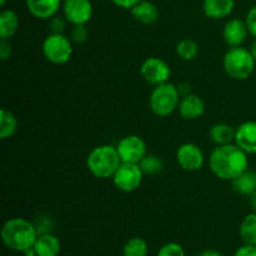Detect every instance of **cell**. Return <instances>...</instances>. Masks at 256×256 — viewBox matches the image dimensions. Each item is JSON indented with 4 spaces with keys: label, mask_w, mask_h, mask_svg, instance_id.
Masks as SVG:
<instances>
[{
    "label": "cell",
    "mask_w": 256,
    "mask_h": 256,
    "mask_svg": "<svg viewBox=\"0 0 256 256\" xmlns=\"http://www.w3.org/2000/svg\"><path fill=\"white\" fill-rule=\"evenodd\" d=\"M210 170L216 178L232 182L249 169L248 152L236 144L218 145L209 159Z\"/></svg>",
    "instance_id": "cell-1"
},
{
    "label": "cell",
    "mask_w": 256,
    "mask_h": 256,
    "mask_svg": "<svg viewBox=\"0 0 256 256\" xmlns=\"http://www.w3.org/2000/svg\"><path fill=\"white\" fill-rule=\"evenodd\" d=\"M35 225L22 218H14L5 222L2 228V240L4 245L14 252H24L34 246L38 239Z\"/></svg>",
    "instance_id": "cell-2"
},
{
    "label": "cell",
    "mask_w": 256,
    "mask_h": 256,
    "mask_svg": "<svg viewBox=\"0 0 256 256\" xmlns=\"http://www.w3.org/2000/svg\"><path fill=\"white\" fill-rule=\"evenodd\" d=\"M120 164H122V159H120L116 146H112V145H99L94 148L86 158L88 170L99 179L112 178Z\"/></svg>",
    "instance_id": "cell-3"
},
{
    "label": "cell",
    "mask_w": 256,
    "mask_h": 256,
    "mask_svg": "<svg viewBox=\"0 0 256 256\" xmlns=\"http://www.w3.org/2000/svg\"><path fill=\"white\" fill-rule=\"evenodd\" d=\"M225 72L235 80H245L252 74L255 69V59L252 52L242 46L230 48L224 55Z\"/></svg>",
    "instance_id": "cell-4"
},
{
    "label": "cell",
    "mask_w": 256,
    "mask_h": 256,
    "mask_svg": "<svg viewBox=\"0 0 256 256\" xmlns=\"http://www.w3.org/2000/svg\"><path fill=\"white\" fill-rule=\"evenodd\" d=\"M150 109L156 116L165 118L175 112L180 104V92L178 86L170 82L158 85L150 94Z\"/></svg>",
    "instance_id": "cell-5"
},
{
    "label": "cell",
    "mask_w": 256,
    "mask_h": 256,
    "mask_svg": "<svg viewBox=\"0 0 256 256\" xmlns=\"http://www.w3.org/2000/svg\"><path fill=\"white\" fill-rule=\"evenodd\" d=\"M42 54L52 64H65L72 55V40L64 34H49L42 42Z\"/></svg>",
    "instance_id": "cell-6"
},
{
    "label": "cell",
    "mask_w": 256,
    "mask_h": 256,
    "mask_svg": "<svg viewBox=\"0 0 256 256\" xmlns=\"http://www.w3.org/2000/svg\"><path fill=\"white\" fill-rule=\"evenodd\" d=\"M144 172L140 169L139 164L132 162H122L112 175V182L115 186L124 192H132L139 189L142 182Z\"/></svg>",
    "instance_id": "cell-7"
},
{
    "label": "cell",
    "mask_w": 256,
    "mask_h": 256,
    "mask_svg": "<svg viewBox=\"0 0 256 256\" xmlns=\"http://www.w3.org/2000/svg\"><path fill=\"white\" fill-rule=\"evenodd\" d=\"M140 74L144 78L145 82L158 86V85L168 82L172 75V69L165 60L158 56H152L142 62L140 66Z\"/></svg>",
    "instance_id": "cell-8"
},
{
    "label": "cell",
    "mask_w": 256,
    "mask_h": 256,
    "mask_svg": "<svg viewBox=\"0 0 256 256\" xmlns=\"http://www.w3.org/2000/svg\"><path fill=\"white\" fill-rule=\"evenodd\" d=\"M116 150L122 162H132V164H139L148 154L146 144L142 138L138 135H126L122 138L118 142Z\"/></svg>",
    "instance_id": "cell-9"
},
{
    "label": "cell",
    "mask_w": 256,
    "mask_h": 256,
    "mask_svg": "<svg viewBox=\"0 0 256 256\" xmlns=\"http://www.w3.org/2000/svg\"><path fill=\"white\" fill-rule=\"evenodd\" d=\"M176 162L185 172H198L204 165V152L199 145L185 142L178 148Z\"/></svg>",
    "instance_id": "cell-10"
},
{
    "label": "cell",
    "mask_w": 256,
    "mask_h": 256,
    "mask_svg": "<svg viewBox=\"0 0 256 256\" xmlns=\"http://www.w3.org/2000/svg\"><path fill=\"white\" fill-rule=\"evenodd\" d=\"M62 12L68 22L72 25L86 24L92 16V4L90 0H65Z\"/></svg>",
    "instance_id": "cell-11"
},
{
    "label": "cell",
    "mask_w": 256,
    "mask_h": 256,
    "mask_svg": "<svg viewBox=\"0 0 256 256\" xmlns=\"http://www.w3.org/2000/svg\"><path fill=\"white\" fill-rule=\"evenodd\" d=\"M235 144L248 154H256V120H249L236 128Z\"/></svg>",
    "instance_id": "cell-12"
},
{
    "label": "cell",
    "mask_w": 256,
    "mask_h": 256,
    "mask_svg": "<svg viewBox=\"0 0 256 256\" xmlns=\"http://www.w3.org/2000/svg\"><path fill=\"white\" fill-rule=\"evenodd\" d=\"M249 30H248L246 22L240 19H230L226 24L224 25L222 30V36H224L225 42L230 48L242 46V42L246 39Z\"/></svg>",
    "instance_id": "cell-13"
},
{
    "label": "cell",
    "mask_w": 256,
    "mask_h": 256,
    "mask_svg": "<svg viewBox=\"0 0 256 256\" xmlns=\"http://www.w3.org/2000/svg\"><path fill=\"white\" fill-rule=\"evenodd\" d=\"M179 112L182 119L185 120H195L198 118H202L205 112V102L199 95L188 94L180 100Z\"/></svg>",
    "instance_id": "cell-14"
},
{
    "label": "cell",
    "mask_w": 256,
    "mask_h": 256,
    "mask_svg": "<svg viewBox=\"0 0 256 256\" xmlns=\"http://www.w3.org/2000/svg\"><path fill=\"white\" fill-rule=\"evenodd\" d=\"M28 12L38 19H52L59 12L60 0H25Z\"/></svg>",
    "instance_id": "cell-15"
},
{
    "label": "cell",
    "mask_w": 256,
    "mask_h": 256,
    "mask_svg": "<svg viewBox=\"0 0 256 256\" xmlns=\"http://www.w3.org/2000/svg\"><path fill=\"white\" fill-rule=\"evenodd\" d=\"M235 8V0H204L202 10L208 18L214 20L229 16Z\"/></svg>",
    "instance_id": "cell-16"
},
{
    "label": "cell",
    "mask_w": 256,
    "mask_h": 256,
    "mask_svg": "<svg viewBox=\"0 0 256 256\" xmlns=\"http://www.w3.org/2000/svg\"><path fill=\"white\" fill-rule=\"evenodd\" d=\"M132 10V15L138 22L144 25H152L159 19L160 12L156 5L148 0H142L135 5Z\"/></svg>",
    "instance_id": "cell-17"
},
{
    "label": "cell",
    "mask_w": 256,
    "mask_h": 256,
    "mask_svg": "<svg viewBox=\"0 0 256 256\" xmlns=\"http://www.w3.org/2000/svg\"><path fill=\"white\" fill-rule=\"evenodd\" d=\"M36 256H58L62 250L60 240L52 234L39 235L34 244Z\"/></svg>",
    "instance_id": "cell-18"
},
{
    "label": "cell",
    "mask_w": 256,
    "mask_h": 256,
    "mask_svg": "<svg viewBox=\"0 0 256 256\" xmlns=\"http://www.w3.org/2000/svg\"><path fill=\"white\" fill-rule=\"evenodd\" d=\"M19 28V16L14 10H2L0 12V38L9 40L14 36Z\"/></svg>",
    "instance_id": "cell-19"
},
{
    "label": "cell",
    "mask_w": 256,
    "mask_h": 256,
    "mask_svg": "<svg viewBox=\"0 0 256 256\" xmlns=\"http://www.w3.org/2000/svg\"><path fill=\"white\" fill-rule=\"evenodd\" d=\"M235 132H236V129H234L232 125L218 122L212 126L209 136L210 140L216 145H226L235 142Z\"/></svg>",
    "instance_id": "cell-20"
},
{
    "label": "cell",
    "mask_w": 256,
    "mask_h": 256,
    "mask_svg": "<svg viewBox=\"0 0 256 256\" xmlns=\"http://www.w3.org/2000/svg\"><path fill=\"white\" fill-rule=\"evenodd\" d=\"M232 186L236 192L250 196L256 192V172L248 169L240 176L232 180Z\"/></svg>",
    "instance_id": "cell-21"
},
{
    "label": "cell",
    "mask_w": 256,
    "mask_h": 256,
    "mask_svg": "<svg viewBox=\"0 0 256 256\" xmlns=\"http://www.w3.org/2000/svg\"><path fill=\"white\" fill-rule=\"evenodd\" d=\"M239 232L245 244L256 245V212H252L242 219Z\"/></svg>",
    "instance_id": "cell-22"
},
{
    "label": "cell",
    "mask_w": 256,
    "mask_h": 256,
    "mask_svg": "<svg viewBox=\"0 0 256 256\" xmlns=\"http://www.w3.org/2000/svg\"><path fill=\"white\" fill-rule=\"evenodd\" d=\"M18 119L12 112L6 109H2L0 112V138L9 139L16 132Z\"/></svg>",
    "instance_id": "cell-23"
},
{
    "label": "cell",
    "mask_w": 256,
    "mask_h": 256,
    "mask_svg": "<svg viewBox=\"0 0 256 256\" xmlns=\"http://www.w3.org/2000/svg\"><path fill=\"white\" fill-rule=\"evenodd\" d=\"M178 56L185 62L194 60L199 54V45L192 39H182L176 45Z\"/></svg>",
    "instance_id": "cell-24"
},
{
    "label": "cell",
    "mask_w": 256,
    "mask_h": 256,
    "mask_svg": "<svg viewBox=\"0 0 256 256\" xmlns=\"http://www.w3.org/2000/svg\"><path fill=\"white\" fill-rule=\"evenodd\" d=\"M149 248L146 242L142 238H132L125 242L122 248V255L124 256H146Z\"/></svg>",
    "instance_id": "cell-25"
},
{
    "label": "cell",
    "mask_w": 256,
    "mask_h": 256,
    "mask_svg": "<svg viewBox=\"0 0 256 256\" xmlns=\"http://www.w3.org/2000/svg\"><path fill=\"white\" fill-rule=\"evenodd\" d=\"M139 166L144 174L155 175L159 174L164 169V162L158 155L146 154L144 156V159L139 162Z\"/></svg>",
    "instance_id": "cell-26"
},
{
    "label": "cell",
    "mask_w": 256,
    "mask_h": 256,
    "mask_svg": "<svg viewBox=\"0 0 256 256\" xmlns=\"http://www.w3.org/2000/svg\"><path fill=\"white\" fill-rule=\"evenodd\" d=\"M89 36V30H88L86 24L72 25V29L70 32V40L76 44H84Z\"/></svg>",
    "instance_id": "cell-27"
},
{
    "label": "cell",
    "mask_w": 256,
    "mask_h": 256,
    "mask_svg": "<svg viewBox=\"0 0 256 256\" xmlns=\"http://www.w3.org/2000/svg\"><path fill=\"white\" fill-rule=\"evenodd\" d=\"M156 256H185V252L180 244L168 242L160 248Z\"/></svg>",
    "instance_id": "cell-28"
},
{
    "label": "cell",
    "mask_w": 256,
    "mask_h": 256,
    "mask_svg": "<svg viewBox=\"0 0 256 256\" xmlns=\"http://www.w3.org/2000/svg\"><path fill=\"white\" fill-rule=\"evenodd\" d=\"M66 19L62 16H52L49 22V29L50 34H64L65 28H66Z\"/></svg>",
    "instance_id": "cell-29"
},
{
    "label": "cell",
    "mask_w": 256,
    "mask_h": 256,
    "mask_svg": "<svg viewBox=\"0 0 256 256\" xmlns=\"http://www.w3.org/2000/svg\"><path fill=\"white\" fill-rule=\"evenodd\" d=\"M34 225H35V229H36L38 232V235L52 234L54 222H52V220L50 219V218H40Z\"/></svg>",
    "instance_id": "cell-30"
},
{
    "label": "cell",
    "mask_w": 256,
    "mask_h": 256,
    "mask_svg": "<svg viewBox=\"0 0 256 256\" xmlns=\"http://www.w3.org/2000/svg\"><path fill=\"white\" fill-rule=\"evenodd\" d=\"M245 22H246L248 30H249V34L252 35V36L256 39V5L249 10L246 15V19H245Z\"/></svg>",
    "instance_id": "cell-31"
},
{
    "label": "cell",
    "mask_w": 256,
    "mask_h": 256,
    "mask_svg": "<svg viewBox=\"0 0 256 256\" xmlns=\"http://www.w3.org/2000/svg\"><path fill=\"white\" fill-rule=\"evenodd\" d=\"M12 44L9 42V40L2 39L0 42V59L2 62H6L12 58Z\"/></svg>",
    "instance_id": "cell-32"
},
{
    "label": "cell",
    "mask_w": 256,
    "mask_h": 256,
    "mask_svg": "<svg viewBox=\"0 0 256 256\" xmlns=\"http://www.w3.org/2000/svg\"><path fill=\"white\" fill-rule=\"evenodd\" d=\"M234 256H256V245L244 244L235 252Z\"/></svg>",
    "instance_id": "cell-33"
},
{
    "label": "cell",
    "mask_w": 256,
    "mask_h": 256,
    "mask_svg": "<svg viewBox=\"0 0 256 256\" xmlns=\"http://www.w3.org/2000/svg\"><path fill=\"white\" fill-rule=\"evenodd\" d=\"M116 6L122 8V9H132L136 4H139L142 0H112Z\"/></svg>",
    "instance_id": "cell-34"
},
{
    "label": "cell",
    "mask_w": 256,
    "mask_h": 256,
    "mask_svg": "<svg viewBox=\"0 0 256 256\" xmlns=\"http://www.w3.org/2000/svg\"><path fill=\"white\" fill-rule=\"evenodd\" d=\"M198 256H222V255H220V252H215V250H205V252H202V254Z\"/></svg>",
    "instance_id": "cell-35"
},
{
    "label": "cell",
    "mask_w": 256,
    "mask_h": 256,
    "mask_svg": "<svg viewBox=\"0 0 256 256\" xmlns=\"http://www.w3.org/2000/svg\"><path fill=\"white\" fill-rule=\"evenodd\" d=\"M22 254H24L25 256H36V252H35V248L32 246V248H29V249L24 250V252H22Z\"/></svg>",
    "instance_id": "cell-36"
},
{
    "label": "cell",
    "mask_w": 256,
    "mask_h": 256,
    "mask_svg": "<svg viewBox=\"0 0 256 256\" xmlns=\"http://www.w3.org/2000/svg\"><path fill=\"white\" fill-rule=\"evenodd\" d=\"M250 204H252L254 212H256V192L252 195H250Z\"/></svg>",
    "instance_id": "cell-37"
},
{
    "label": "cell",
    "mask_w": 256,
    "mask_h": 256,
    "mask_svg": "<svg viewBox=\"0 0 256 256\" xmlns=\"http://www.w3.org/2000/svg\"><path fill=\"white\" fill-rule=\"evenodd\" d=\"M250 52H252V56H254V59H255V62H256V39H255V42H252V49H250Z\"/></svg>",
    "instance_id": "cell-38"
},
{
    "label": "cell",
    "mask_w": 256,
    "mask_h": 256,
    "mask_svg": "<svg viewBox=\"0 0 256 256\" xmlns=\"http://www.w3.org/2000/svg\"><path fill=\"white\" fill-rule=\"evenodd\" d=\"M6 2L8 0H0V5H2V6H4V5L6 4Z\"/></svg>",
    "instance_id": "cell-39"
}]
</instances>
